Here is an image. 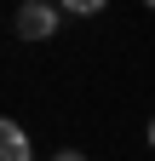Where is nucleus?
Masks as SVG:
<instances>
[{
    "label": "nucleus",
    "instance_id": "obj_1",
    "mask_svg": "<svg viewBox=\"0 0 155 161\" xmlns=\"http://www.w3.org/2000/svg\"><path fill=\"white\" fill-rule=\"evenodd\" d=\"M57 29V6H46V0H29L23 12H17V35L23 40H46Z\"/></svg>",
    "mask_w": 155,
    "mask_h": 161
},
{
    "label": "nucleus",
    "instance_id": "obj_2",
    "mask_svg": "<svg viewBox=\"0 0 155 161\" xmlns=\"http://www.w3.org/2000/svg\"><path fill=\"white\" fill-rule=\"evenodd\" d=\"M0 161H29V132L17 121H0Z\"/></svg>",
    "mask_w": 155,
    "mask_h": 161
},
{
    "label": "nucleus",
    "instance_id": "obj_3",
    "mask_svg": "<svg viewBox=\"0 0 155 161\" xmlns=\"http://www.w3.org/2000/svg\"><path fill=\"white\" fill-rule=\"evenodd\" d=\"M52 161H86V155H81V150H57Z\"/></svg>",
    "mask_w": 155,
    "mask_h": 161
},
{
    "label": "nucleus",
    "instance_id": "obj_4",
    "mask_svg": "<svg viewBox=\"0 0 155 161\" xmlns=\"http://www.w3.org/2000/svg\"><path fill=\"white\" fill-rule=\"evenodd\" d=\"M149 150H155V121H149Z\"/></svg>",
    "mask_w": 155,
    "mask_h": 161
}]
</instances>
